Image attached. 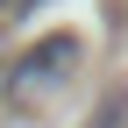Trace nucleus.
<instances>
[{
  "instance_id": "obj_1",
  "label": "nucleus",
  "mask_w": 128,
  "mask_h": 128,
  "mask_svg": "<svg viewBox=\"0 0 128 128\" xmlns=\"http://www.w3.org/2000/svg\"><path fill=\"white\" fill-rule=\"evenodd\" d=\"M78 57H86V43H78V36H43V43H28V50L14 57V86L43 92V86H57V78H71Z\"/></svg>"
}]
</instances>
